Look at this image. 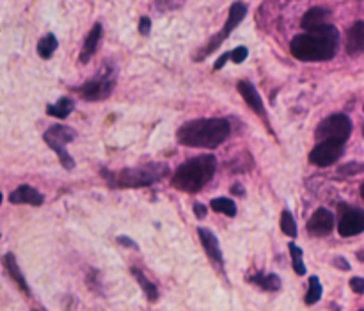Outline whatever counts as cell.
<instances>
[{
    "label": "cell",
    "instance_id": "1",
    "mask_svg": "<svg viewBox=\"0 0 364 311\" xmlns=\"http://www.w3.org/2000/svg\"><path fill=\"white\" fill-rule=\"evenodd\" d=\"M338 44H340V33L334 25L327 24L293 37L290 52L295 59L304 62L331 61L336 56Z\"/></svg>",
    "mask_w": 364,
    "mask_h": 311
},
{
    "label": "cell",
    "instance_id": "39",
    "mask_svg": "<svg viewBox=\"0 0 364 311\" xmlns=\"http://www.w3.org/2000/svg\"><path fill=\"white\" fill-rule=\"evenodd\" d=\"M363 135H364V128H363Z\"/></svg>",
    "mask_w": 364,
    "mask_h": 311
},
{
    "label": "cell",
    "instance_id": "8",
    "mask_svg": "<svg viewBox=\"0 0 364 311\" xmlns=\"http://www.w3.org/2000/svg\"><path fill=\"white\" fill-rule=\"evenodd\" d=\"M114 85H116V81H114V72L108 69V72H104L98 77L91 78L85 84H82L81 87H76L78 94H81L84 100L88 101H100V100H107L114 91Z\"/></svg>",
    "mask_w": 364,
    "mask_h": 311
},
{
    "label": "cell",
    "instance_id": "7",
    "mask_svg": "<svg viewBox=\"0 0 364 311\" xmlns=\"http://www.w3.org/2000/svg\"><path fill=\"white\" fill-rule=\"evenodd\" d=\"M245 15H247V4H244V2H233L231 8H229L228 20H226L222 31H220V33L217 34L215 37H212V40H210V43L206 44V49H204L203 52H201V56L196 57L194 61H203L204 57H208L210 53L213 52V50L219 49L220 44L228 40L229 34H231L233 31H235V28L242 24V20L245 18Z\"/></svg>",
    "mask_w": 364,
    "mask_h": 311
},
{
    "label": "cell",
    "instance_id": "3",
    "mask_svg": "<svg viewBox=\"0 0 364 311\" xmlns=\"http://www.w3.org/2000/svg\"><path fill=\"white\" fill-rule=\"evenodd\" d=\"M217 171V158L213 155H199L183 162L171 178L172 187L181 192L196 194L213 178Z\"/></svg>",
    "mask_w": 364,
    "mask_h": 311
},
{
    "label": "cell",
    "instance_id": "5",
    "mask_svg": "<svg viewBox=\"0 0 364 311\" xmlns=\"http://www.w3.org/2000/svg\"><path fill=\"white\" fill-rule=\"evenodd\" d=\"M76 137V132L66 125H53L43 133L44 142L49 144L52 151H56L57 158L63 164V167L72 171L75 167V160L68 153V142H72Z\"/></svg>",
    "mask_w": 364,
    "mask_h": 311
},
{
    "label": "cell",
    "instance_id": "18",
    "mask_svg": "<svg viewBox=\"0 0 364 311\" xmlns=\"http://www.w3.org/2000/svg\"><path fill=\"white\" fill-rule=\"evenodd\" d=\"M329 15L331 12L325 8H311L306 11V15L300 20V27L306 28V31H315V28H320L324 25H327Z\"/></svg>",
    "mask_w": 364,
    "mask_h": 311
},
{
    "label": "cell",
    "instance_id": "15",
    "mask_svg": "<svg viewBox=\"0 0 364 311\" xmlns=\"http://www.w3.org/2000/svg\"><path fill=\"white\" fill-rule=\"evenodd\" d=\"M101 37H104V27H101V24H94L91 31H89L88 36H85L84 44H82V50H81L82 65H85V62L91 61L92 56L98 52V49H100V43H101Z\"/></svg>",
    "mask_w": 364,
    "mask_h": 311
},
{
    "label": "cell",
    "instance_id": "6",
    "mask_svg": "<svg viewBox=\"0 0 364 311\" xmlns=\"http://www.w3.org/2000/svg\"><path fill=\"white\" fill-rule=\"evenodd\" d=\"M352 133V121L347 114H332L325 117L320 125L316 126L315 139L318 142L324 141H340L347 142Z\"/></svg>",
    "mask_w": 364,
    "mask_h": 311
},
{
    "label": "cell",
    "instance_id": "38",
    "mask_svg": "<svg viewBox=\"0 0 364 311\" xmlns=\"http://www.w3.org/2000/svg\"><path fill=\"white\" fill-rule=\"evenodd\" d=\"M33 311H44V310H33Z\"/></svg>",
    "mask_w": 364,
    "mask_h": 311
},
{
    "label": "cell",
    "instance_id": "30",
    "mask_svg": "<svg viewBox=\"0 0 364 311\" xmlns=\"http://www.w3.org/2000/svg\"><path fill=\"white\" fill-rule=\"evenodd\" d=\"M149 31H151V20H149L148 17H142L139 22V33L142 34V36H148Z\"/></svg>",
    "mask_w": 364,
    "mask_h": 311
},
{
    "label": "cell",
    "instance_id": "29",
    "mask_svg": "<svg viewBox=\"0 0 364 311\" xmlns=\"http://www.w3.org/2000/svg\"><path fill=\"white\" fill-rule=\"evenodd\" d=\"M247 56H249V50L245 49V47H236V49L231 52V61L235 62V65H242V62L247 59Z\"/></svg>",
    "mask_w": 364,
    "mask_h": 311
},
{
    "label": "cell",
    "instance_id": "36",
    "mask_svg": "<svg viewBox=\"0 0 364 311\" xmlns=\"http://www.w3.org/2000/svg\"><path fill=\"white\" fill-rule=\"evenodd\" d=\"M357 258H359V262H363V263H364V249H363V251H359V253H357Z\"/></svg>",
    "mask_w": 364,
    "mask_h": 311
},
{
    "label": "cell",
    "instance_id": "28",
    "mask_svg": "<svg viewBox=\"0 0 364 311\" xmlns=\"http://www.w3.org/2000/svg\"><path fill=\"white\" fill-rule=\"evenodd\" d=\"M363 171H364V164H361V162H350V164L341 166L338 173H340L341 176H354V174H359L363 173Z\"/></svg>",
    "mask_w": 364,
    "mask_h": 311
},
{
    "label": "cell",
    "instance_id": "12",
    "mask_svg": "<svg viewBox=\"0 0 364 311\" xmlns=\"http://www.w3.org/2000/svg\"><path fill=\"white\" fill-rule=\"evenodd\" d=\"M308 233L311 237H327L334 228V215L327 208H318L308 221Z\"/></svg>",
    "mask_w": 364,
    "mask_h": 311
},
{
    "label": "cell",
    "instance_id": "16",
    "mask_svg": "<svg viewBox=\"0 0 364 311\" xmlns=\"http://www.w3.org/2000/svg\"><path fill=\"white\" fill-rule=\"evenodd\" d=\"M4 269L8 271L9 278L15 281V285H17V287L20 288L25 295L31 297V287H28L24 272L20 271V265H18V262H17V256L13 255V253H8V255L4 256Z\"/></svg>",
    "mask_w": 364,
    "mask_h": 311
},
{
    "label": "cell",
    "instance_id": "32",
    "mask_svg": "<svg viewBox=\"0 0 364 311\" xmlns=\"http://www.w3.org/2000/svg\"><path fill=\"white\" fill-rule=\"evenodd\" d=\"M229 59H231V52H228V53H222V56L219 57V61H217L215 65H213V69H222V66H224L226 62L229 61Z\"/></svg>",
    "mask_w": 364,
    "mask_h": 311
},
{
    "label": "cell",
    "instance_id": "20",
    "mask_svg": "<svg viewBox=\"0 0 364 311\" xmlns=\"http://www.w3.org/2000/svg\"><path fill=\"white\" fill-rule=\"evenodd\" d=\"M249 281L267 292L281 290V285H283L281 283V278L277 274H263V272H256L252 278H249Z\"/></svg>",
    "mask_w": 364,
    "mask_h": 311
},
{
    "label": "cell",
    "instance_id": "31",
    "mask_svg": "<svg viewBox=\"0 0 364 311\" xmlns=\"http://www.w3.org/2000/svg\"><path fill=\"white\" fill-rule=\"evenodd\" d=\"M350 288L356 294H364V279L363 278H352L350 279Z\"/></svg>",
    "mask_w": 364,
    "mask_h": 311
},
{
    "label": "cell",
    "instance_id": "22",
    "mask_svg": "<svg viewBox=\"0 0 364 311\" xmlns=\"http://www.w3.org/2000/svg\"><path fill=\"white\" fill-rule=\"evenodd\" d=\"M57 47H59L57 37L53 36V34H47V36L41 37L40 43H38V56H40L41 59H50V57L53 56V52L57 50Z\"/></svg>",
    "mask_w": 364,
    "mask_h": 311
},
{
    "label": "cell",
    "instance_id": "23",
    "mask_svg": "<svg viewBox=\"0 0 364 311\" xmlns=\"http://www.w3.org/2000/svg\"><path fill=\"white\" fill-rule=\"evenodd\" d=\"M210 208L213 212H219V214H224L228 217H235L236 215V205L233 199L229 198H215L210 203Z\"/></svg>",
    "mask_w": 364,
    "mask_h": 311
},
{
    "label": "cell",
    "instance_id": "27",
    "mask_svg": "<svg viewBox=\"0 0 364 311\" xmlns=\"http://www.w3.org/2000/svg\"><path fill=\"white\" fill-rule=\"evenodd\" d=\"M185 4V0H155V6L158 11H174V9L181 8Z\"/></svg>",
    "mask_w": 364,
    "mask_h": 311
},
{
    "label": "cell",
    "instance_id": "21",
    "mask_svg": "<svg viewBox=\"0 0 364 311\" xmlns=\"http://www.w3.org/2000/svg\"><path fill=\"white\" fill-rule=\"evenodd\" d=\"M132 276L137 279V283L140 285V288H142V292L146 294L149 303H156V301H158V287H156L153 281H149V279L146 278L144 272L135 269V267L132 269Z\"/></svg>",
    "mask_w": 364,
    "mask_h": 311
},
{
    "label": "cell",
    "instance_id": "34",
    "mask_svg": "<svg viewBox=\"0 0 364 311\" xmlns=\"http://www.w3.org/2000/svg\"><path fill=\"white\" fill-rule=\"evenodd\" d=\"M117 242H119L121 246H124V247H132V249H139V246H137V244L133 242L132 239H126V237H117Z\"/></svg>",
    "mask_w": 364,
    "mask_h": 311
},
{
    "label": "cell",
    "instance_id": "4",
    "mask_svg": "<svg viewBox=\"0 0 364 311\" xmlns=\"http://www.w3.org/2000/svg\"><path fill=\"white\" fill-rule=\"evenodd\" d=\"M167 166L156 162V164H144V166L129 167V169H119L114 173L104 169L101 176L113 189H139V187L160 182L162 178L167 176Z\"/></svg>",
    "mask_w": 364,
    "mask_h": 311
},
{
    "label": "cell",
    "instance_id": "17",
    "mask_svg": "<svg viewBox=\"0 0 364 311\" xmlns=\"http://www.w3.org/2000/svg\"><path fill=\"white\" fill-rule=\"evenodd\" d=\"M364 52V22H356L347 33V53L359 56Z\"/></svg>",
    "mask_w": 364,
    "mask_h": 311
},
{
    "label": "cell",
    "instance_id": "37",
    "mask_svg": "<svg viewBox=\"0 0 364 311\" xmlns=\"http://www.w3.org/2000/svg\"><path fill=\"white\" fill-rule=\"evenodd\" d=\"M361 196H363V199H364V183L361 185Z\"/></svg>",
    "mask_w": 364,
    "mask_h": 311
},
{
    "label": "cell",
    "instance_id": "10",
    "mask_svg": "<svg viewBox=\"0 0 364 311\" xmlns=\"http://www.w3.org/2000/svg\"><path fill=\"white\" fill-rule=\"evenodd\" d=\"M341 217L338 224V231L341 237H356L364 231V210L361 208H348L340 206Z\"/></svg>",
    "mask_w": 364,
    "mask_h": 311
},
{
    "label": "cell",
    "instance_id": "35",
    "mask_svg": "<svg viewBox=\"0 0 364 311\" xmlns=\"http://www.w3.org/2000/svg\"><path fill=\"white\" fill-rule=\"evenodd\" d=\"M334 265H336L338 269H343V271H350V265H348V262L343 258V256H338V258H334Z\"/></svg>",
    "mask_w": 364,
    "mask_h": 311
},
{
    "label": "cell",
    "instance_id": "33",
    "mask_svg": "<svg viewBox=\"0 0 364 311\" xmlns=\"http://www.w3.org/2000/svg\"><path fill=\"white\" fill-rule=\"evenodd\" d=\"M194 214H196L197 219H204L206 217V206L203 203H196L194 205Z\"/></svg>",
    "mask_w": 364,
    "mask_h": 311
},
{
    "label": "cell",
    "instance_id": "40",
    "mask_svg": "<svg viewBox=\"0 0 364 311\" xmlns=\"http://www.w3.org/2000/svg\"><path fill=\"white\" fill-rule=\"evenodd\" d=\"M361 311H364V310H361Z\"/></svg>",
    "mask_w": 364,
    "mask_h": 311
},
{
    "label": "cell",
    "instance_id": "26",
    "mask_svg": "<svg viewBox=\"0 0 364 311\" xmlns=\"http://www.w3.org/2000/svg\"><path fill=\"white\" fill-rule=\"evenodd\" d=\"M281 230H283L284 235L292 237V239L297 237V222L290 210H283V214H281Z\"/></svg>",
    "mask_w": 364,
    "mask_h": 311
},
{
    "label": "cell",
    "instance_id": "25",
    "mask_svg": "<svg viewBox=\"0 0 364 311\" xmlns=\"http://www.w3.org/2000/svg\"><path fill=\"white\" fill-rule=\"evenodd\" d=\"M288 249H290V255H292V265H293V271H295V274L304 276L306 272H308V269H306L304 258H302V256H304L302 249H300V247L293 242H290Z\"/></svg>",
    "mask_w": 364,
    "mask_h": 311
},
{
    "label": "cell",
    "instance_id": "9",
    "mask_svg": "<svg viewBox=\"0 0 364 311\" xmlns=\"http://www.w3.org/2000/svg\"><path fill=\"white\" fill-rule=\"evenodd\" d=\"M345 151V142L340 141H324L313 148L309 153V162L316 167H329L336 164Z\"/></svg>",
    "mask_w": 364,
    "mask_h": 311
},
{
    "label": "cell",
    "instance_id": "13",
    "mask_svg": "<svg viewBox=\"0 0 364 311\" xmlns=\"http://www.w3.org/2000/svg\"><path fill=\"white\" fill-rule=\"evenodd\" d=\"M236 89H238V93H240L242 98L245 100V103H247L258 116H261L265 119V117H267V110H265V103L263 100H261L260 93L256 91V87L249 81H240L236 84Z\"/></svg>",
    "mask_w": 364,
    "mask_h": 311
},
{
    "label": "cell",
    "instance_id": "14",
    "mask_svg": "<svg viewBox=\"0 0 364 311\" xmlns=\"http://www.w3.org/2000/svg\"><path fill=\"white\" fill-rule=\"evenodd\" d=\"M9 201L13 205H33L41 206L44 203V196L41 194L40 190L34 189L31 185H20L18 189H15L9 194Z\"/></svg>",
    "mask_w": 364,
    "mask_h": 311
},
{
    "label": "cell",
    "instance_id": "11",
    "mask_svg": "<svg viewBox=\"0 0 364 311\" xmlns=\"http://www.w3.org/2000/svg\"><path fill=\"white\" fill-rule=\"evenodd\" d=\"M197 235H199V240L203 244L206 255H208L210 262L222 271L224 269V256H222V249H220V244L217 240V237L213 235V231H210L208 228H197Z\"/></svg>",
    "mask_w": 364,
    "mask_h": 311
},
{
    "label": "cell",
    "instance_id": "2",
    "mask_svg": "<svg viewBox=\"0 0 364 311\" xmlns=\"http://www.w3.org/2000/svg\"><path fill=\"white\" fill-rule=\"evenodd\" d=\"M231 135V125L226 117H201L180 126L176 139L181 146L213 150Z\"/></svg>",
    "mask_w": 364,
    "mask_h": 311
},
{
    "label": "cell",
    "instance_id": "19",
    "mask_svg": "<svg viewBox=\"0 0 364 311\" xmlns=\"http://www.w3.org/2000/svg\"><path fill=\"white\" fill-rule=\"evenodd\" d=\"M73 109H75V101L68 96H63L56 103H50L47 107V114L52 117H59V119H66L73 112Z\"/></svg>",
    "mask_w": 364,
    "mask_h": 311
},
{
    "label": "cell",
    "instance_id": "24",
    "mask_svg": "<svg viewBox=\"0 0 364 311\" xmlns=\"http://www.w3.org/2000/svg\"><path fill=\"white\" fill-rule=\"evenodd\" d=\"M322 292H324V288H322L320 279L316 278V276H311V278H309V288L308 292H306V304L313 306V304L318 303V301L322 299Z\"/></svg>",
    "mask_w": 364,
    "mask_h": 311
}]
</instances>
